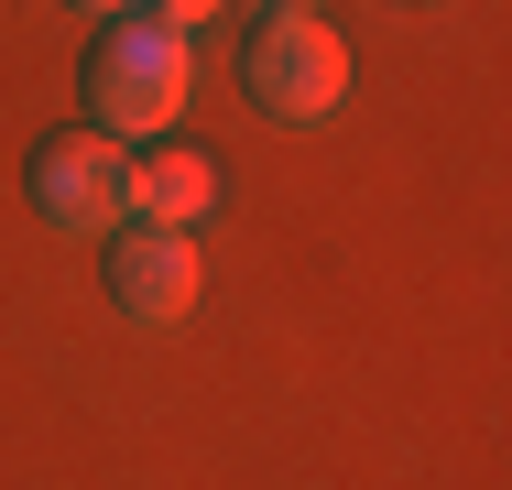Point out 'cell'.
Listing matches in <instances>:
<instances>
[{
  "label": "cell",
  "instance_id": "3957f363",
  "mask_svg": "<svg viewBox=\"0 0 512 490\" xmlns=\"http://www.w3.org/2000/svg\"><path fill=\"white\" fill-rule=\"evenodd\" d=\"M131 153L109 142V131H55V142H33V164H22V196H33V218L44 229H66V240H99L131 218Z\"/></svg>",
  "mask_w": 512,
  "mask_h": 490
},
{
  "label": "cell",
  "instance_id": "7a4b0ae2",
  "mask_svg": "<svg viewBox=\"0 0 512 490\" xmlns=\"http://www.w3.org/2000/svg\"><path fill=\"white\" fill-rule=\"evenodd\" d=\"M240 88H251V109H273V120H327L349 98V44L316 11H262L251 44H240Z\"/></svg>",
  "mask_w": 512,
  "mask_h": 490
},
{
  "label": "cell",
  "instance_id": "277c9868",
  "mask_svg": "<svg viewBox=\"0 0 512 490\" xmlns=\"http://www.w3.org/2000/svg\"><path fill=\"white\" fill-rule=\"evenodd\" d=\"M99 273H109V305H120L131 327H175V316H197V294H207L197 229H142V218L109 229Z\"/></svg>",
  "mask_w": 512,
  "mask_h": 490
},
{
  "label": "cell",
  "instance_id": "8992f818",
  "mask_svg": "<svg viewBox=\"0 0 512 490\" xmlns=\"http://www.w3.org/2000/svg\"><path fill=\"white\" fill-rule=\"evenodd\" d=\"M142 22H164V33H197V22H218V0H142Z\"/></svg>",
  "mask_w": 512,
  "mask_h": 490
},
{
  "label": "cell",
  "instance_id": "5b68a950",
  "mask_svg": "<svg viewBox=\"0 0 512 490\" xmlns=\"http://www.w3.org/2000/svg\"><path fill=\"white\" fill-rule=\"evenodd\" d=\"M131 218L142 229H197L207 207H218V164H207L197 142H153V153H131Z\"/></svg>",
  "mask_w": 512,
  "mask_h": 490
},
{
  "label": "cell",
  "instance_id": "6da1fadb",
  "mask_svg": "<svg viewBox=\"0 0 512 490\" xmlns=\"http://www.w3.org/2000/svg\"><path fill=\"white\" fill-rule=\"evenodd\" d=\"M186 88H197L186 33H164V22H142V11H109L99 22V44H88V131L153 142V131H175Z\"/></svg>",
  "mask_w": 512,
  "mask_h": 490
},
{
  "label": "cell",
  "instance_id": "52a82bcc",
  "mask_svg": "<svg viewBox=\"0 0 512 490\" xmlns=\"http://www.w3.org/2000/svg\"><path fill=\"white\" fill-rule=\"evenodd\" d=\"M77 11H99V22H109V11H142V0H77Z\"/></svg>",
  "mask_w": 512,
  "mask_h": 490
},
{
  "label": "cell",
  "instance_id": "ba28073f",
  "mask_svg": "<svg viewBox=\"0 0 512 490\" xmlns=\"http://www.w3.org/2000/svg\"><path fill=\"white\" fill-rule=\"evenodd\" d=\"M262 11H316V0H262Z\"/></svg>",
  "mask_w": 512,
  "mask_h": 490
}]
</instances>
